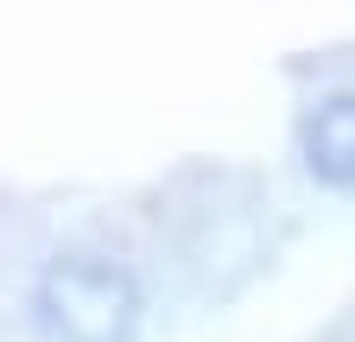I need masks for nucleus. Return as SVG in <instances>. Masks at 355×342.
I'll use <instances>...</instances> for the list:
<instances>
[{
  "label": "nucleus",
  "mask_w": 355,
  "mask_h": 342,
  "mask_svg": "<svg viewBox=\"0 0 355 342\" xmlns=\"http://www.w3.org/2000/svg\"><path fill=\"white\" fill-rule=\"evenodd\" d=\"M32 311L44 342H127L140 323V285L102 260H64L38 279Z\"/></svg>",
  "instance_id": "1"
},
{
  "label": "nucleus",
  "mask_w": 355,
  "mask_h": 342,
  "mask_svg": "<svg viewBox=\"0 0 355 342\" xmlns=\"http://www.w3.org/2000/svg\"><path fill=\"white\" fill-rule=\"evenodd\" d=\"M304 165L324 184H355V96H336L304 120Z\"/></svg>",
  "instance_id": "2"
}]
</instances>
